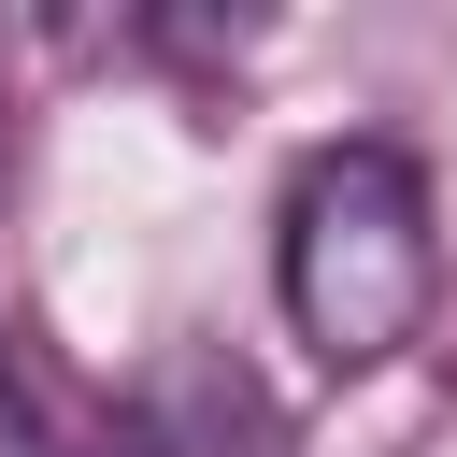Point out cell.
Segmentation results:
<instances>
[{"instance_id":"obj_1","label":"cell","mask_w":457,"mask_h":457,"mask_svg":"<svg viewBox=\"0 0 457 457\" xmlns=\"http://www.w3.org/2000/svg\"><path fill=\"white\" fill-rule=\"evenodd\" d=\"M271 286H286V328L314 371H386L443 300L428 171L400 143H314L271 214Z\"/></svg>"},{"instance_id":"obj_2","label":"cell","mask_w":457,"mask_h":457,"mask_svg":"<svg viewBox=\"0 0 457 457\" xmlns=\"http://www.w3.org/2000/svg\"><path fill=\"white\" fill-rule=\"evenodd\" d=\"M0 457H71V443H57V414H43V386L14 371V343H0Z\"/></svg>"},{"instance_id":"obj_3","label":"cell","mask_w":457,"mask_h":457,"mask_svg":"<svg viewBox=\"0 0 457 457\" xmlns=\"http://www.w3.org/2000/svg\"><path fill=\"white\" fill-rule=\"evenodd\" d=\"M114 457H200V443H186V428H171V414H143V428H129V443H114Z\"/></svg>"}]
</instances>
